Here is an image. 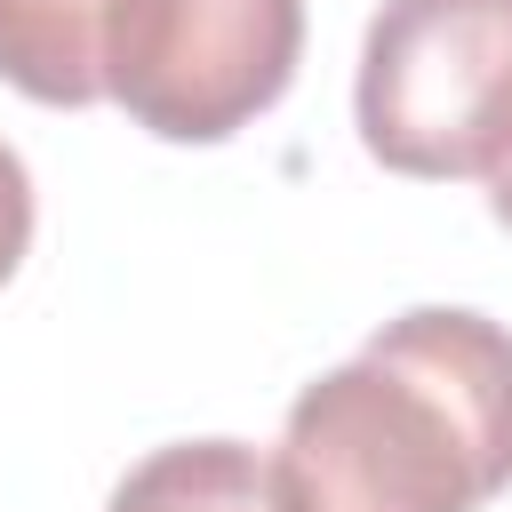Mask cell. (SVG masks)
I'll use <instances>...</instances> for the list:
<instances>
[{"mask_svg":"<svg viewBox=\"0 0 512 512\" xmlns=\"http://www.w3.org/2000/svg\"><path fill=\"white\" fill-rule=\"evenodd\" d=\"M480 184H488V216L512 232V128L496 136V152H488V168H480Z\"/></svg>","mask_w":512,"mask_h":512,"instance_id":"7","label":"cell"},{"mask_svg":"<svg viewBox=\"0 0 512 512\" xmlns=\"http://www.w3.org/2000/svg\"><path fill=\"white\" fill-rule=\"evenodd\" d=\"M352 120L392 176H480L512 128V0H384L360 40Z\"/></svg>","mask_w":512,"mask_h":512,"instance_id":"2","label":"cell"},{"mask_svg":"<svg viewBox=\"0 0 512 512\" xmlns=\"http://www.w3.org/2000/svg\"><path fill=\"white\" fill-rule=\"evenodd\" d=\"M24 248H32V176H24V160L0 144V288L16 280Z\"/></svg>","mask_w":512,"mask_h":512,"instance_id":"6","label":"cell"},{"mask_svg":"<svg viewBox=\"0 0 512 512\" xmlns=\"http://www.w3.org/2000/svg\"><path fill=\"white\" fill-rule=\"evenodd\" d=\"M304 56V0H112L104 104L168 144H224L272 112Z\"/></svg>","mask_w":512,"mask_h":512,"instance_id":"3","label":"cell"},{"mask_svg":"<svg viewBox=\"0 0 512 512\" xmlns=\"http://www.w3.org/2000/svg\"><path fill=\"white\" fill-rule=\"evenodd\" d=\"M272 472L288 512H480L512 488V328L464 304L384 320L296 392Z\"/></svg>","mask_w":512,"mask_h":512,"instance_id":"1","label":"cell"},{"mask_svg":"<svg viewBox=\"0 0 512 512\" xmlns=\"http://www.w3.org/2000/svg\"><path fill=\"white\" fill-rule=\"evenodd\" d=\"M104 512H288V488L248 440H176L152 448Z\"/></svg>","mask_w":512,"mask_h":512,"instance_id":"5","label":"cell"},{"mask_svg":"<svg viewBox=\"0 0 512 512\" xmlns=\"http://www.w3.org/2000/svg\"><path fill=\"white\" fill-rule=\"evenodd\" d=\"M112 0H0V80L32 104H104Z\"/></svg>","mask_w":512,"mask_h":512,"instance_id":"4","label":"cell"}]
</instances>
